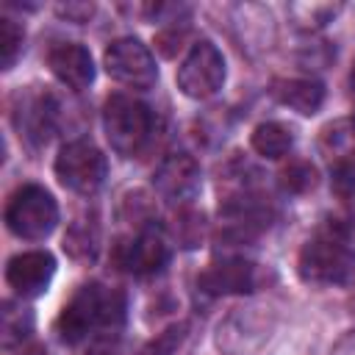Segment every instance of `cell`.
Masks as SVG:
<instances>
[{"label":"cell","instance_id":"obj_1","mask_svg":"<svg viewBox=\"0 0 355 355\" xmlns=\"http://www.w3.org/2000/svg\"><path fill=\"white\" fill-rule=\"evenodd\" d=\"M125 322V294L100 283L80 286L55 319V333L64 344L83 341L92 330H116Z\"/></svg>","mask_w":355,"mask_h":355},{"label":"cell","instance_id":"obj_2","mask_svg":"<svg viewBox=\"0 0 355 355\" xmlns=\"http://www.w3.org/2000/svg\"><path fill=\"white\" fill-rule=\"evenodd\" d=\"M297 272L311 286H344L355 275V250L341 225L319 227L300 250Z\"/></svg>","mask_w":355,"mask_h":355},{"label":"cell","instance_id":"obj_3","mask_svg":"<svg viewBox=\"0 0 355 355\" xmlns=\"http://www.w3.org/2000/svg\"><path fill=\"white\" fill-rule=\"evenodd\" d=\"M103 130L119 155L130 158L144 150L153 136V111L128 94H111L103 105Z\"/></svg>","mask_w":355,"mask_h":355},{"label":"cell","instance_id":"obj_4","mask_svg":"<svg viewBox=\"0 0 355 355\" xmlns=\"http://www.w3.org/2000/svg\"><path fill=\"white\" fill-rule=\"evenodd\" d=\"M6 225L14 236L28 241L47 239L58 225V205L44 186H19L6 205Z\"/></svg>","mask_w":355,"mask_h":355},{"label":"cell","instance_id":"obj_5","mask_svg":"<svg viewBox=\"0 0 355 355\" xmlns=\"http://www.w3.org/2000/svg\"><path fill=\"white\" fill-rule=\"evenodd\" d=\"M53 169H55V178L64 189L89 197L105 183L108 161L92 141L78 139V141H69L58 150Z\"/></svg>","mask_w":355,"mask_h":355},{"label":"cell","instance_id":"obj_6","mask_svg":"<svg viewBox=\"0 0 355 355\" xmlns=\"http://www.w3.org/2000/svg\"><path fill=\"white\" fill-rule=\"evenodd\" d=\"M225 83V58L211 42H197L178 67V89L191 100L214 97Z\"/></svg>","mask_w":355,"mask_h":355},{"label":"cell","instance_id":"obj_7","mask_svg":"<svg viewBox=\"0 0 355 355\" xmlns=\"http://www.w3.org/2000/svg\"><path fill=\"white\" fill-rule=\"evenodd\" d=\"M103 64L116 83H125L133 89H150L158 80V67L153 53L147 50V44H141L133 36H122L111 42L103 55Z\"/></svg>","mask_w":355,"mask_h":355},{"label":"cell","instance_id":"obj_8","mask_svg":"<svg viewBox=\"0 0 355 355\" xmlns=\"http://www.w3.org/2000/svg\"><path fill=\"white\" fill-rule=\"evenodd\" d=\"M261 283V272L252 261L241 255H227L222 261H214L200 277L197 288L208 297H230V294H250Z\"/></svg>","mask_w":355,"mask_h":355},{"label":"cell","instance_id":"obj_9","mask_svg":"<svg viewBox=\"0 0 355 355\" xmlns=\"http://www.w3.org/2000/svg\"><path fill=\"white\" fill-rule=\"evenodd\" d=\"M53 275H55V258L47 250L19 252L6 266V283L22 300H33V297L44 294Z\"/></svg>","mask_w":355,"mask_h":355},{"label":"cell","instance_id":"obj_10","mask_svg":"<svg viewBox=\"0 0 355 355\" xmlns=\"http://www.w3.org/2000/svg\"><path fill=\"white\" fill-rule=\"evenodd\" d=\"M200 180H202L200 164L189 153H175L161 161V166L155 169L153 186L169 202H189L197 197Z\"/></svg>","mask_w":355,"mask_h":355},{"label":"cell","instance_id":"obj_11","mask_svg":"<svg viewBox=\"0 0 355 355\" xmlns=\"http://www.w3.org/2000/svg\"><path fill=\"white\" fill-rule=\"evenodd\" d=\"M169 263V241L161 227H141L122 250V266L136 277H150Z\"/></svg>","mask_w":355,"mask_h":355},{"label":"cell","instance_id":"obj_12","mask_svg":"<svg viewBox=\"0 0 355 355\" xmlns=\"http://www.w3.org/2000/svg\"><path fill=\"white\" fill-rule=\"evenodd\" d=\"M47 64H50L53 75L75 92H83L94 80V61H92V53L83 44L67 42V44L53 47L50 55H47Z\"/></svg>","mask_w":355,"mask_h":355},{"label":"cell","instance_id":"obj_13","mask_svg":"<svg viewBox=\"0 0 355 355\" xmlns=\"http://www.w3.org/2000/svg\"><path fill=\"white\" fill-rule=\"evenodd\" d=\"M17 111H14V122L19 128V133H25L33 144H44L50 139L53 130V100L50 94H19L17 97Z\"/></svg>","mask_w":355,"mask_h":355},{"label":"cell","instance_id":"obj_14","mask_svg":"<svg viewBox=\"0 0 355 355\" xmlns=\"http://www.w3.org/2000/svg\"><path fill=\"white\" fill-rule=\"evenodd\" d=\"M272 94L277 103L294 108L302 116H311L324 103V86L311 78H277L272 83Z\"/></svg>","mask_w":355,"mask_h":355},{"label":"cell","instance_id":"obj_15","mask_svg":"<svg viewBox=\"0 0 355 355\" xmlns=\"http://www.w3.org/2000/svg\"><path fill=\"white\" fill-rule=\"evenodd\" d=\"M252 150L263 158H283L291 144H294V136L286 125L280 122H261L255 130H252Z\"/></svg>","mask_w":355,"mask_h":355},{"label":"cell","instance_id":"obj_16","mask_svg":"<svg viewBox=\"0 0 355 355\" xmlns=\"http://www.w3.org/2000/svg\"><path fill=\"white\" fill-rule=\"evenodd\" d=\"M186 333H189V324H186V322L169 324V327H166V330H161L155 338H150V341L139 349V355H175V352H178V347L183 344Z\"/></svg>","mask_w":355,"mask_h":355},{"label":"cell","instance_id":"obj_17","mask_svg":"<svg viewBox=\"0 0 355 355\" xmlns=\"http://www.w3.org/2000/svg\"><path fill=\"white\" fill-rule=\"evenodd\" d=\"M22 42H25L22 28L14 19L3 17L0 19V58H3V69H11L14 67L17 55L22 53Z\"/></svg>","mask_w":355,"mask_h":355},{"label":"cell","instance_id":"obj_18","mask_svg":"<svg viewBox=\"0 0 355 355\" xmlns=\"http://www.w3.org/2000/svg\"><path fill=\"white\" fill-rule=\"evenodd\" d=\"M313 183H316V172H313V166L305 164V161H294V164H288V166L280 172V186H283L288 194H302V191L313 189Z\"/></svg>","mask_w":355,"mask_h":355},{"label":"cell","instance_id":"obj_19","mask_svg":"<svg viewBox=\"0 0 355 355\" xmlns=\"http://www.w3.org/2000/svg\"><path fill=\"white\" fill-rule=\"evenodd\" d=\"M28 330H31V313L25 308L17 311L11 302H6V311H3V341H6V347L22 341L28 336Z\"/></svg>","mask_w":355,"mask_h":355},{"label":"cell","instance_id":"obj_20","mask_svg":"<svg viewBox=\"0 0 355 355\" xmlns=\"http://www.w3.org/2000/svg\"><path fill=\"white\" fill-rule=\"evenodd\" d=\"M338 8L336 6H291V14L300 17L297 25L300 28H319L324 25Z\"/></svg>","mask_w":355,"mask_h":355},{"label":"cell","instance_id":"obj_21","mask_svg":"<svg viewBox=\"0 0 355 355\" xmlns=\"http://www.w3.org/2000/svg\"><path fill=\"white\" fill-rule=\"evenodd\" d=\"M64 17H69V19H78V22H83V19H89L92 17V6L89 3H67V6H61L58 8Z\"/></svg>","mask_w":355,"mask_h":355},{"label":"cell","instance_id":"obj_22","mask_svg":"<svg viewBox=\"0 0 355 355\" xmlns=\"http://www.w3.org/2000/svg\"><path fill=\"white\" fill-rule=\"evenodd\" d=\"M330 355H355V330L347 333L344 338H338L336 347L330 349Z\"/></svg>","mask_w":355,"mask_h":355},{"label":"cell","instance_id":"obj_23","mask_svg":"<svg viewBox=\"0 0 355 355\" xmlns=\"http://www.w3.org/2000/svg\"><path fill=\"white\" fill-rule=\"evenodd\" d=\"M86 355H116V349H114L108 341H94Z\"/></svg>","mask_w":355,"mask_h":355},{"label":"cell","instance_id":"obj_24","mask_svg":"<svg viewBox=\"0 0 355 355\" xmlns=\"http://www.w3.org/2000/svg\"><path fill=\"white\" fill-rule=\"evenodd\" d=\"M349 94L355 100V64H352V72H349Z\"/></svg>","mask_w":355,"mask_h":355},{"label":"cell","instance_id":"obj_25","mask_svg":"<svg viewBox=\"0 0 355 355\" xmlns=\"http://www.w3.org/2000/svg\"><path fill=\"white\" fill-rule=\"evenodd\" d=\"M33 355H44V352H33Z\"/></svg>","mask_w":355,"mask_h":355}]
</instances>
